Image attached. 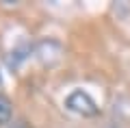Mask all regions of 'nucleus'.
<instances>
[{
  "label": "nucleus",
  "instance_id": "obj_1",
  "mask_svg": "<svg viewBox=\"0 0 130 128\" xmlns=\"http://www.w3.org/2000/svg\"><path fill=\"white\" fill-rule=\"evenodd\" d=\"M65 106L72 113L80 115V117H95L98 111H100L98 104H95V100L87 91H83V89H76V91H72L70 96L65 98Z\"/></svg>",
  "mask_w": 130,
  "mask_h": 128
},
{
  "label": "nucleus",
  "instance_id": "obj_2",
  "mask_svg": "<svg viewBox=\"0 0 130 128\" xmlns=\"http://www.w3.org/2000/svg\"><path fill=\"white\" fill-rule=\"evenodd\" d=\"M11 117H13V106H11V100L7 96L0 93V124H9Z\"/></svg>",
  "mask_w": 130,
  "mask_h": 128
}]
</instances>
